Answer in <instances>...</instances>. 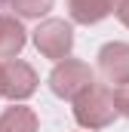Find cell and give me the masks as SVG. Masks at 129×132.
Returning a JSON list of instances; mask_svg holds the SVG:
<instances>
[{
  "label": "cell",
  "mask_w": 129,
  "mask_h": 132,
  "mask_svg": "<svg viewBox=\"0 0 129 132\" xmlns=\"http://www.w3.org/2000/svg\"><path fill=\"white\" fill-rule=\"evenodd\" d=\"M0 80H3V95L12 98V101L31 98L34 89H37V74H34V68L28 65V62H22V59H9V62H3Z\"/></svg>",
  "instance_id": "obj_4"
},
{
  "label": "cell",
  "mask_w": 129,
  "mask_h": 132,
  "mask_svg": "<svg viewBox=\"0 0 129 132\" xmlns=\"http://www.w3.org/2000/svg\"><path fill=\"white\" fill-rule=\"evenodd\" d=\"M0 132H37V114L25 104L6 108L0 114Z\"/></svg>",
  "instance_id": "obj_8"
},
{
  "label": "cell",
  "mask_w": 129,
  "mask_h": 132,
  "mask_svg": "<svg viewBox=\"0 0 129 132\" xmlns=\"http://www.w3.org/2000/svg\"><path fill=\"white\" fill-rule=\"evenodd\" d=\"M28 34L22 28V22L15 15H3L0 12V59H15L25 49Z\"/></svg>",
  "instance_id": "obj_6"
},
{
  "label": "cell",
  "mask_w": 129,
  "mask_h": 132,
  "mask_svg": "<svg viewBox=\"0 0 129 132\" xmlns=\"http://www.w3.org/2000/svg\"><path fill=\"white\" fill-rule=\"evenodd\" d=\"M34 46H37V52H43L46 59L62 62V59L71 55V49H74V28H71L64 19H46V22H40L37 31H34Z\"/></svg>",
  "instance_id": "obj_3"
},
{
  "label": "cell",
  "mask_w": 129,
  "mask_h": 132,
  "mask_svg": "<svg viewBox=\"0 0 129 132\" xmlns=\"http://www.w3.org/2000/svg\"><path fill=\"white\" fill-rule=\"evenodd\" d=\"M114 98H111V89L92 83L86 92H80L74 98V120L83 126V129H104L114 123Z\"/></svg>",
  "instance_id": "obj_1"
},
{
  "label": "cell",
  "mask_w": 129,
  "mask_h": 132,
  "mask_svg": "<svg viewBox=\"0 0 129 132\" xmlns=\"http://www.w3.org/2000/svg\"><path fill=\"white\" fill-rule=\"evenodd\" d=\"M6 3H9V0H0V6H6Z\"/></svg>",
  "instance_id": "obj_13"
},
{
  "label": "cell",
  "mask_w": 129,
  "mask_h": 132,
  "mask_svg": "<svg viewBox=\"0 0 129 132\" xmlns=\"http://www.w3.org/2000/svg\"><path fill=\"white\" fill-rule=\"evenodd\" d=\"M98 71L108 83H117V86H126L129 83V43H104L98 49Z\"/></svg>",
  "instance_id": "obj_5"
},
{
  "label": "cell",
  "mask_w": 129,
  "mask_h": 132,
  "mask_svg": "<svg viewBox=\"0 0 129 132\" xmlns=\"http://www.w3.org/2000/svg\"><path fill=\"white\" fill-rule=\"evenodd\" d=\"M111 98H114V111L123 114V117H129V83L120 86L117 92H111Z\"/></svg>",
  "instance_id": "obj_10"
},
{
  "label": "cell",
  "mask_w": 129,
  "mask_h": 132,
  "mask_svg": "<svg viewBox=\"0 0 129 132\" xmlns=\"http://www.w3.org/2000/svg\"><path fill=\"white\" fill-rule=\"evenodd\" d=\"M9 6L22 15V19H40L52 9V0H9Z\"/></svg>",
  "instance_id": "obj_9"
},
{
  "label": "cell",
  "mask_w": 129,
  "mask_h": 132,
  "mask_svg": "<svg viewBox=\"0 0 129 132\" xmlns=\"http://www.w3.org/2000/svg\"><path fill=\"white\" fill-rule=\"evenodd\" d=\"M71 6V19L80 25H95L101 19H108L117 9V0H68Z\"/></svg>",
  "instance_id": "obj_7"
},
{
  "label": "cell",
  "mask_w": 129,
  "mask_h": 132,
  "mask_svg": "<svg viewBox=\"0 0 129 132\" xmlns=\"http://www.w3.org/2000/svg\"><path fill=\"white\" fill-rule=\"evenodd\" d=\"M114 12H117V19L129 28V0H117V9H114Z\"/></svg>",
  "instance_id": "obj_11"
},
{
  "label": "cell",
  "mask_w": 129,
  "mask_h": 132,
  "mask_svg": "<svg viewBox=\"0 0 129 132\" xmlns=\"http://www.w3.org/2000/svg\"><path fill=\"white\" fill-rule=\"evenodd\" d=\"M0 74H3V62H0ZM0 95H3V80H0Z\"/></svg>",
  "instance_id": "obj_12"
},
{
  "label": "cell",
  "mask_w": 129,
  "mask_h": 132,
  "mask_svg": "<svg viewBox=\"0 0 129 132\" xmlns=\"http://www.w3.org/2000/svg\"><path fill=\"white\" fill-rule=\"evenodd\" d=\"M95 83V74L92 68L80 59H62L59 65L52 68L49 74V89L59 95V98H77L80 92H86L89 86Z\"/></svg>",
  "instance_id": "obj_2"
}]
</instances>
